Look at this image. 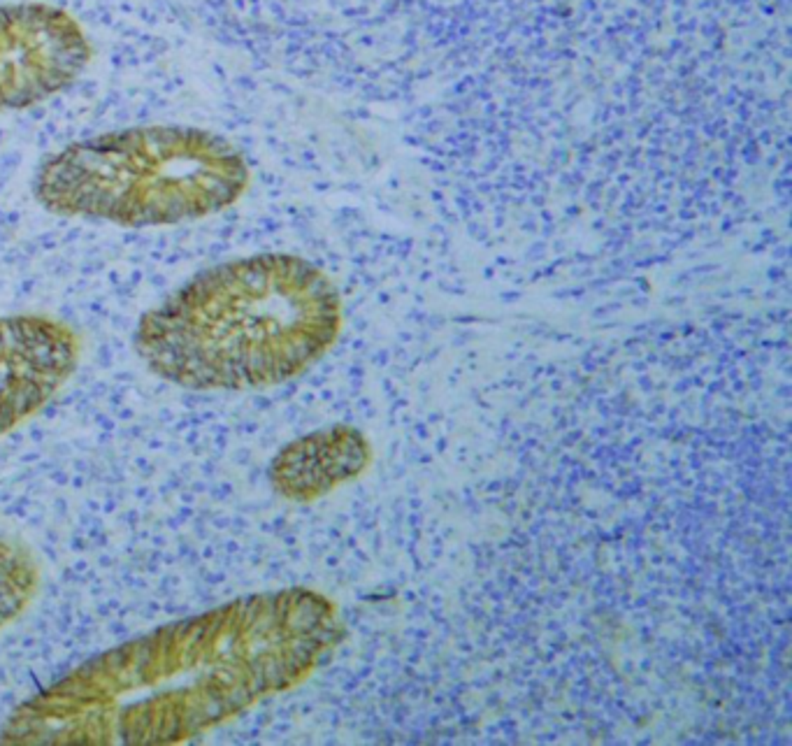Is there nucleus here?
<instances>
[{
  "instance_id": "nucleus-4",
  "label": "nucleus",
  "mask_w": 792,
  "mask_h": 746,
  "mask_svg": "<svg viewBox=\"0 0 792 746\" xmlns=\"http://www.w3.org/2000/svg\"><path fill=\"white\" fill-rule=\"evenodd\" d=\"M91 58L89 35L63 7L0 5V114L35 108L63 94Z\"/></svg>"
},
{
  "instance_id": "nucleus-1",
  "label": "nucleus",
  "mask_w": 792,
  "mask_h": 746,
  "mask_svg": "<svg viewBox=\"0 0 792 746\" xmlns=\"http://www.w3.org/2000/svg\"><path fill=\"white\" fill-rule=\"evenodd\" d=\"M328 596L302 586L235 598L98 653L35 693L3 744H179L286 693L344 642Z\"/></svg>"
},
{
  "instance_id": "nucleus-5",
  "label": "nucleus",
  "mask_w": 792,
  "mask_h": 746,
  "mask_svg": "<svg viewBox=\"0 0 792 746\" xmlns=\"http://www.w3.org/2000/svg\"><path fill=\"white\" fill-rule=\"evenodd\" d=\"M79 356V335L56 316H0V435L47 407L74 375Z\"/></svg>"
},
{
  "instance_id": "nucleus-3",
  "label": "nucleus",
  "mask_w": 792,
  "mask_h": 746,
  "mask_svg": "<svg viewBox=\"0 0 792 746\" xmlns=\"http://www.w3.org/2000/svg\"><path fill=\"white\" fill-rule=\"evenodd\" d=\"M247 156L195 126L121 128L65 144L33 174V195L56 217L158 228L214 217L247 193Z\"/></svg>"
},
{
  "instance_id": "nucleus-2",
  "label": "nucleus",
  "mask_w": 792,
  "mask_h": 746,
  "mask_svg": "<svg viewBox=\"0 0 792 746\" xmlns=\"http://www.w3.org/2000/svg\"><path fill=\"white\" fill-rule=\"evenodd\" d=\"M342 330V298L295 254L231 258L186 279L137 321L135 354L151 375L200 393L286 384Z\"/></svg>"
},
{
  "instance_id": "nucleus-6",
  "label": "nucleus",
  "mask_w": 792,
  "mask_h": 746,
  "mask_svg": "<svg viewBox=\"0 0 792 746\" xmlns=\"http://www.w3.org/2000/svg\"><path fill=\"white\" fill-rule=\"evenodd\" d=\"M372 444L353 425L337 423L288 442L270 461L268 479L279 498L314 502L370 468Z\"/></svg>"
}]
</instances>
